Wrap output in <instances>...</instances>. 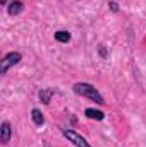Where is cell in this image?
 Instances as JSON below:
<instances>
[{
	"label": "cell",
	"mask_w": 146,
	"mask_h": 147,
	"mask_svg": "<svg viewBox=\"0 0 146 147\" xmlns=\"http://www.w3.org/2000/svg\"><path fill=\"white\" fill-rule=\"evenodd\" d=\"M10 135H12V127H10V123H9V121H2V125H0V140H2L3 146L9 144Z\"/></svg>",
	"instance_id": "cell-4"
},
{
	"label": "cell",
	"mask_w": 146,
	"mask_h": 147,
	"mask_svg": "<svg viewBox=\"0 0 146 147\" xmlns=\"http://www.w3.org/2000/svg\"><path fill=\"white\" fill-rule=\"evenodd\" d=\"M55 41H59V43H69L71 41V33L69 31H55Z\"/></svg>",
	"instance_id": "cell-9"
},
{
	"label": "cell",
	"mask_w": 146,
	"mask_h": 147,
	"mask_svg": "<svg viewBox=\"0 0 146 147\" xmlns=\"http://www.w3.org/2000/svg\"><path fill=\"white\" fill-rule=\"evenodd\" d=\"M21 58H23V55H21L19 51H10V53H7V55L3 57L2 63H0V74H2V75L7 74V70H9L10 67H14L16 63L21 62Z\"/></svg>",
	"instance_id": "cell-2"
},
{
	"label": "cell",
	"mask_w": 146,
	"mask_h": 147,
	"mask_svg": "<svg viewBox=\"0 0 146 147\" xmlns=\"http://www.w3.org/2000/svg\"><path fill=\"white\" fill-rule=\"evenodd\" d=\"M62 135L76 147H91L83 135H79L77 132H74V130H71V128H62Z\"/></svg>",
	"instance_id": "cell-3"
},
{
	"label": "cell",
	"mask_w": 146,
	"mask_h": 147,
	"mask_svg": "<svg viewBox=\"0 0 146 147\" xmlns=\"http://www.w3.org/2000/svg\"><path fill=\"white\" fill-rule=\"evenodd\" d=\"M98 53H100V57H102V58H107V48H105L103 45H100V48H98Z\"/></svg>",
	"instance_id": "cell-10"
},
{
	"label": "cell",
	"mask_w": 146,
	"mask_h": 147,
	"mask_svg": "<svg viewBox=\"0 0 146 147\" xmlns=\"http://www.w3.org/2000/svg\"><path fill=\"white\" fill-rule=\"evenodd\" d=\"M38 96H40V99H41L43 105H50L52 96H53V89H41V91L38 92Z\"/></svg>",
	"instance_id": "cell-7"
},
{
	"label": "cell",
	"mask_w": 146,
	"mask_h": 147,
	"mask_svg": "<svg viewBox=\"0 0 146 147\" xmlns=\"http://www.w3.org/2000/svg\"><path fill=\"white\" fill-rule=\"evenodd\" d=\"M31 120H33V123L35 125H38V127H41L43 123H45V116H43V113L40 110H31Z\"/></svg>",
	"instance_id": "cell-8"
},
{
	"label": "cell",
	"mask_w": 146,
	"mask_h": 147,
	"mask_svg": "<svg viewBox=\"0 0 146 147\" xmlns=\"http://www.w3.org/2000/svg\"><path fill=\"white\" fill-rule=\"evenodd\" d=\"M23 9H24V3L21 2V0H12L9 5H7V12H9V16H19L21 12H23Z\"/></svg>",
	"instance_id": "cell-5"
},
{
	"label": "cell",
	"mask_w": 146,
	"mask_h": 147,
	"mask_svg": "<svg viewBox=\"0 0 146 147\" xmlns=\"http://www.w3.org/2000/svg\"><path fill=\"white\" fill-rule=\"evenodd\" d=\"M84 116H88L89 120H96V121H102L105 118V113L100 110H95V108H86L84 110Z\"/></svg>",
	"instance_id": "cell-6"
},
{
	"label": "cell",
	"mask_w": 146,
	"mask_h": 147,
	"mask_svg": "<svg viewBox=\"0 0 146 147\" xmlns=\"http://www.w3.org/2000/svg\"><path fill=\"white\" fill-rule=\"evenodd\" d=\"M108 7H110V10L119 12V3H117V2H108Z\"/></svg>",
	"instance_id": "cell-11"
},
{
	"label": "cell",
	"mask_w": 146,
	"mask_h": 147,
	"mask_svg": "<svg viewBox=\"0 0 146 147\" xmlns=\"http://www.w3.org/2000/svg\"><path fill=\"white\" fill-rule=\"evenodd\" d=\"M72 89L77 96L88 98L89 101H95V103H98V105H105V99H103V96L100 94V91H98L93 84H89V82H77V84H74Z\"/></svg>",
	"instance_id": "cell-1"
}]
</instances>
